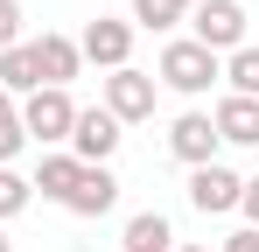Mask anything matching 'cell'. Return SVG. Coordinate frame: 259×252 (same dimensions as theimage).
Masks as SVG:
<instances>
[{"label": "cell", "mask_w": 259, "mask_h": 252, "mask_svg": "<svg viewBox=\"0 0 259 252\" xmlns=\"http://www.w3.org/2000/svg\"><path fill=\"white\" fill-rule=\"evenodd\" d=\"M217 77H224V63H217L203 42H168V49H161V84H168V91H182V98L210 91Z\"/></svg>", "instance_id": "cell-1"}, {"label": "cell", "mask_w": 259, "mask_h": 252, "mask_svg": "<svg viewBox=\"0 0 259 252\" xmlns=\"http://www.w3.org/2000/svg\"><path fill=\"white\" fill-rule=\"evenodd\" d=\"M224 252H259V231H231V238H224Z\"/></svg>", "instance_id": "cell-21"}, {"label": "cell", "mask_w": 259, "mask_h": 252, "mask_svg": "<svg viewBox=\"0 0 259 252\" xmlns=\"http://www.w3.org/2000/svg\"><path fill=\"white\" fill-rule=\"evenodd\" d=\"M14 210H28V182L14 168H0V217H14Z\"/></svg>", "instance_id": "cell-17"}, {"label": "cell", "mask_w": 259, "mask_h": 252, "mask_svg": "<svg viewBox=\"0 0 259 252\" xmlns=\"http://www.w3.org/2000/svg\"><path fill=\"white\" fill-rule=\"evenodd\" d=\"M210 56H224V49H245V7L238 0H196V35Z\"/></svg>", "instance_id": "cell-3"}, {"label": "cell", "mask_w": 259, "mask_h": 252, "mask_svg": "<svg viewBox=\"0 0 259 252\" xmlns=\"http://www.w3.org/2000/svg\"><path fill=\"white\" fill-rule=\"evenodd\" d=\"M119 140H126V133H119V119H112L105 105H91V112H77V126H70V154H77L84 168H105Z\"/></svg>", "instance_id": "cell-4"}, {"label": "cell", "mask_w": 259, "mask_h": 252, "mask_svg": "<svg viewBox=\"0 0 259 252\" xmlns=\"http://www.w3.org/2000/svg\"><path fill=\"white\" fill-rule=\"evenodd\" d=\"M217 140H231V147H259V98H224L210 112Z\"/></svg>", "instance_id": "cell-10"}, {"label": "cell", "mask_w": 259, "mask_h": 252, "mask_svg": "<svg viewBox=\"0 0 259 252\" xmlns=\"http://www.w3.org/2000/svg\"><path fill=\"white\" fill-rule=\"evenodd\" d=\"M126 49H133V28L126 21H84V42H77V56H91V63H105V70H126Z\"/></svg>", "instance_id": "cell-8"}, {"label": "cell", "mask_w": 259, "mask_h": 252, "mask_svg": "<svg viewBox=\"0 0 259 252\" xmlns=\"http://www.w3.org/2000/svg\"><path fill=\"white\" fill-rule=\"evenodd\" d=\"M112 203H119V175H112V168H77V189L63 196V210H77V217H105Z\"/></svg>", "instance_id": "cell-9"}, {"label": "cell", "mask_w": 259, "mask_h": 252, "mask_svg": "<svg viewBox=\"0 0 259 252\" xmlns=\"http://www.w3.org/2000/svg\"><path fill=\"white\" fill-rule=\"evenodd\" d=\"M21 140H28V133H21V112H14V119H0V168L21 154Z\"/></svg>", "instance_id": "cell-19"}, {"label": "cell", "mask_w": 259, "mask_h": 252, "mask_svg": "<svg viewBox=\"0 0 259 252\" xmlns=\"http://www.w3.org/2000/svg\"><path fill=\"white\" fill-rule=\"evenodd\" d=\"M70 126H77V105H70V91H56V84H42V91H28V105H21V133H35V140H70Z\"/></svg>", "instance_id": "cell-2"}, {"label": "cell", "mask_w": 259, "mask_h": 252, "mask_svg": "<svg viewBox=\"0 0 259 252\" xmlns=\"http://www.w3.org/2000/svg\"><path fill=\"white\" fill-rule=\"evenodd\" d=\"M77 154H42V168H35V182H28V189H42V196H56V203H63V196H70V189H77Z\"/></svg>", "instance_id": "cell-13"}, {"label": "cell", "mask_w": 259, "mask_h": 252, "mask_svg": "<svg viewBox=\"0 0 259 252\" xmlns=\"http://www.w3.org/2000/svg\"><path fill=\"white\" fill-rule=\"evenodd\" d=\"M238 210L252 217V231H259V175H252V182H245V189H238Z\"/></svg>", "instance_id": "cell-20"}, {"label": "cell", "mask_w": 259, "mask_h": 252, "mask_svg": "<svg viewBox=\"0 0 259 252\" xmlns=\"http://www.w3.org/2000/svg\"><path fill=\"white\" fill-rule=\"evenodd\" d=\"M21 42V0H0V56Z\"/></svg>", "instance_id": "cell-18"}, {"label": "cell", "mask_w": 259, "mask_h": 252, "mask_svg": "<svg viewBox=\"0 0 259 252\" xmlns=\"http://www.w3.org/2000/svg\"><path fill=\"white\" fill-rule=\"evenodd\" d=\"M0 91L14 98V91H42V70H35V42H14L7 56H0Z\"/></svg>", "instance_id": "cell-12"}, {"label": "cell", "mask_w": 259, "mask_h": 252, "mask_svg": "<svg viewBox=\"0 0 259 252\" xmlns=\"http://www.w3.org/2000/svg\"><path fill=\"white\" fill-rule=\"evenodd\" d=\"M77 63H84V56H77L70 35H42V42H35V70H42V84H56V91L77 77Z\"/></svg>", "instance_id": "cell-11"}, {"label": "cell", "mask_w": 259, "mask_h": 252, "mask_svg": "<svg viewBox=\"0 0 259 252\" xmlns=\"http://www.w3.org/2000/svg\"><path fill=\"white\" fill-rule=\"evenodd\" d=\"M105 112H112V119L119 126H133V119H154V77H147V70H112V77H105Z\"/></svg>", "instance_id": "cell-5"}, {"label": "cell", "mask_w": 259, "mask_h": 252, "mask_svg": "<svg viewBox=\"0 0 259 252\" xmlns=\"http://www.w3.org/2000/svg\"><path fill=\"white\" fill-rule=\"evenodd\" d=\"M217 126H210V112H182V119L168 126V154L175 161H189V168H210L217 161Z\"/></svg>", "instance_id": "cell-6"}, {"label": "cell", "mask_w": 259, "mask_h": 252, "mask_svg": "<svg viewBox=\"0 0 259 252\" xmlns=\"http://www.w3.org/2000/svg\"><path fill=\"white\" fill-rule=\"evenodd\" d=\"M224 84H231V98H259V49H231L224 56Z\"/></svg>", "instance_id": "cell-15"}, {"label": "cell", "mask_w": 259, "mask_h": 252, "mask_svg": "<svg viewBox=\"0 0 259 252\" xmlns=\"http://www.w3.org/2000/svg\"><path fill=\"white\" fill-rule=\"evenodd\" d=\"M175 7H196V0H175Z\"/></svg>", "instance_id": "cell-25"}, {"label": "cell", "mask_w": 259, "mask_h": 252, "mask_svg": "<svg viewBox=\"0 0 259 252\" xmlns=\"http://www.w3.org/2000/svg\"><path fill=\"white\" fill-rule=\"evenodd\" d=\"M238 189H245V182H238L224 161H210V168H196V175H189V203L203 210V217H224V210H238Z\"/></svg>", "instance_id": "cell-7"}, {"label": "cell", "mask_w": 259, "mask_h": 252, "mask_svg": "<svg viewBox=\"0 0 259 252\" xmlns=\"http://www.w3.org/2000/svg\"><path fill=\"white\" fill-rule=\"evenodd\" d=\"M133 21H140V28H175L182 7H175V0H133Z\"/></svg>", "instance_id": "cell-16"}, {"label": "cell", "mask_w": 259, "mask_h": 252, "mask_svg": "<svg viewBox=\"0 0 259 252\" xmlns=\"http://www.w3.org/2000/svg\"><path fill=\"white\" fill-rule=\"evenodd\" d=\"M0 119H14V98H7V91H0Z\"/></svg>", "instance_id": "cell-22"}, {"label": "cell", "mask_w": 259, "mask_h": 252, "mask_svg": "<svg viewBox=\"0 0 259 252\" xmlns=\"http://www.w3.org/2000/svg\"><path fill=\"white\" fill-rule=\"evenodd\" d=\"M168 245H175V231H168V217H161V210L126 217V252H168Z\"/></svg>", "instance_id": "cell-14"}, {"label": "cell", "mask_w": 259, "mask_h": 252, "mask_svg": "<svg viewBox=\"0 0 259 252\" xmlns=\"http://www.w3.org/2000/svg\"><path fill=\"white\" fill-rule=\"evenodd\" d=\"M0 252H14V245H7V231H0Z\"/></svg>", "instance_id": "cell-23"}, {"label": "cell", "mask_w": 259, "mask_h": 252, "mask_svg": "<svg viewBox=\"0 0 259 252\" xmlns=\"http://www.w3.org/2000/svg\"><path fill=\"white\" fill-rule=\"evenodd\" d=\"M182 252H210V245H182Z\"/></svg>", "instance_id": "cell-24"}]
</instances>
